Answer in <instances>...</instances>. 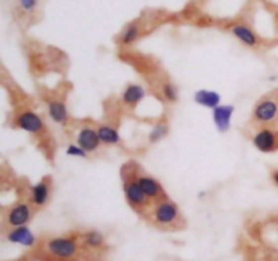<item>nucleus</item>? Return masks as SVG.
<instances>
[{"mask_svg":"<svg viewBox=\"0 0 278 261\" xmlns=\"http://www.w3.org/2000/svg\"><path fill=\"white\" fill-rule=\"evenodd\" d=\"M76 144L87 153H94L100 148L102 142L98 136V130L91 126H82L76 134Z\"/></svg>","mask_w":278,"mask_h":261,"instance_id":"obj_10","label":"nucleus"},{"mask_svg":"<svg viewBox=\"0 0 278 261\" xmlns=\"http://www.w3.org/2000/svg\"><path fill=\"white\" fill-rule=\"evenodd\" d=\"M46 251L57 259H72L78 253V242L71 237H53L47 240Z\"/></svg>","mask_w":278,"mask_h":261,"instance_id":"obj_5","label":"nucleus"},{"mask_svg":"<svg viewBox=\"0 0 278 261\" xmlns=\"http://www.w3.org/2000/svg\"><path fill=\"white\" fill-rule=\"evenodd\" d=\"M272 180H273V183L278 187V169H274L273 172H272Z\"/></svg>","mask_w":278,"mask_h":261,"instance_id":"obj_24","label":"nucleus"},{"mask_svg":"<svg viewBox=\"0 0 278 261\" xmlns=\"http://www.w3.org/2000/svg\"><path fill=\"white\" fill-rule=\"evenodd\" d=\"M195 100L198 102L199 105L202 106H208V107H217V103H219V95L215 94V92H209V91H201L198 94L195 95Z\"/></svg>","mask_w":278,"mask_h":261,"instance_id":"obj_19","label":"nucleus"},{"mask_svg":"<svg viewBox=\"0 0 278 261\" xmlns=\"http://www.w3.org/2000/svg\"><path fill=\"white\" fill-rule=\"evenodd\" d=\"M144 96H145V91H144L141 85H139V84H128L125 89L122 91V94H121V99L126 106H133L135 107L140 100L144 99Z\"/></svg>","mask_w":278,"mask_h":261,"instance_id":"obj_12","label":"nucleus"},{"mask_svg":"<svg viewBox=\"0 0 278 261\" xmlns=\"http://www.w3.org/2000/svg\"><path fill=\"white\" fill-rule=\"evenodd\" d=\"M122 179H124V195H125L126 202L132 209L142 213L144 210L149 207L151 200L148 199L147 195L142 191L141 186L139 184L136 169H133L131 164H129V171L124 169Z\"/></svg>","mask_w":278,"mask_h":261,"instance_id":"obj_1","label":"nucleus"},{"mask_svg":"<svg viewBox=\"0 0 278 261\" xmlns=\"http://www.w3.org/2000/svg\"><path fill=\"white\" fill-rule=\"evenodd\" d=\"M231 32L241 43H244L247 46L252 47L258 45L257 36L254 34V32H252L251 29H248V27L244 26V25H235V26H232Z\"/></svg>","mask_w":278,"mask_h":261,"instance_id":"obj_14","label":"nucleus"},{"mask_svg":"<svg viewBox=\"0 0 278 261\" xmlns=\"http://www.w3.org/2000/svg\"><path fill=\"white\" fill-rule=\"evenodd\" d=\"M83 244L91 249H98L105 244V237L96 230H91L83 234Z\"/></svg>","mask_w":278,"mask_h":261,"instance_id":"obj_17","label":"nucleus"},{"mask_svg":"<svg viewBox=\"0 0 278 261\" xmlns=\"http://www.w3.org/2000/svg\"><path fill=\"white\" fill-rule=\"evenodd\" d=\"M47 115L56 123H65L69 118L67 106L63 100H50L47 103Z\"/></svg>","mask_w":278,"mask_h":261,"instance_id":"obj_13","label":"nucleus"},{"mask_svg":"<svg viewBox=\"0 0 278 261\" xmlns=\"http://www.w3.org/2000/svg\"><path fill=\"white\" fill-rule=\"evenodd\" d=\"M52 195V182L47 178L40 180L37 184L30 186L27 189V202L32 204L34 209L45 207Z\"/></svg>","mask_w":278,"mask_h":261,"instance_id":"obj_7","label":"nucleus"},{"mask_svg":"<svg viewBox=\"0 0 278 261\" xmlns=\"http://www.w3.org/2000/svg\"><path fill=\"white\" fill-rule=\"evenodd\" d=\"M96 130H98V136H99L100 142L103 145H118L121 142L120 133L113 126L100 125L98 126Z\"/></svg>","mask_w":278,"mask_h":261,"instance_id":"obj_15","label":"nucleus"},{"mask_svg":"<svg viewBox=\"0 0 278 261\" xmlns=\"http://www.w3.org/2000/svg\"><path fill=\"white\" fill-rule=\"evenodd\" d=\"M5 238L11 244H16V245H21L23 248H33L37 242L34 233L27 226L10 229L5 234Z\"/></svg>","mask_w":278,"mask_h":261,"instance_id":"obj_11","label":"nucleus"},{"mask_svg":"<svg viewBox=\"0 0 278 261\" xmlns=\"http://www.w3.org/2000/svg\"><path fill=\"white\" fill-rule=\"evenodd\" d=\"M14 126L30 134H40L45 130V123L42 118L33 110L19 111L14 116Z\"/></svg>","mask_w":278,"mask_h":261,"instance_id":"obj_6","label":"nucleus"},{"mask_svg":"<svg viewBox=\"0 0 278 261\" xmlns=\"http://www.w3.org/2000/svg\"><path fill=\"white\" fill-rule=\"evenodd\" d=\"M252 144L258 150L263 153H272V151L278 150V130L270 129V127L259 129L252 137Z\"/></svg>","mask_w":278,"mask_h":261,"instance_id":"obj_9","label":"nucleus"},{"mask_svg":"<svg viewBox=\"0 0 278 261\" xmlns=\"http://www.w3.org/2000/svg\"><path fill=\"white\" fill-rule=\"evenodd\" d=\"M151 214H152L153 224H158L160 227H174L175 224H179L182 222L181 210L173 200H170L168 198L155 203V207Z\"/></svg>","mask_w":278,"mask_h":261,"instance_id":"obj_2","label":"nucleus"},{"mask_svg":"<svg viewBox=\"0 0 278 261\" xmlns=\"http://www.w3.org/2000/svg\"><path fill=\"white\" fill-rule=\"evenodd\" d=\"M167 130H168V126L167 123H164V122H160L158 125L155 126L151 131V134H149V141H159V140H162L163 137L167 134Z\"/></svg>","mask_w":278,"mask_h":261,"instance_id":"obj_20","label":"nucleus"},{"mask_svg":"<svg viewBox=\"0 0 278 261\" xmlns=\"http://www.w3.org/2000/svg\"><path fill=\"white\" fill-rule=\"evenodd\" d=\"M162 94H163V96H164V99L168 100V102H177V99H178V92H177V88H175L171 83L163 84Z\"/></svg>","mask_w":278,"mask_h":261,"instance_id":"obj_21","label":"nucleus"},{"mask_svg":"<svg viewBox=\"0 0 278 261\" xmlns=\"http://www.w3.org/2000/svg\"><path fill=\"white\" fill-rule=\"evenodd\" d=\"M33 215H34V207L27 200H22L7 209L4 213V222L10 229L21 227V226H26L32 221Z\"/></svg>","mask_w":278,"mask_h":261,"instance_id":"obj_3","label":"nucleus"},{"mask_svg":"<svg viewBox=\"0 0 278 261\" xmlns=\"http://www.w3.org/2000/svg\"><path fill=\"white\" fill-rule=\"evenodd\" d=\"M139 36H140V27H139V25H136V23H132V25H129V26L126 27L125 30H124V33L121 34V43L125 45V46L132 45V43L136 42Z\"/></svg>","mask_w":278,"mask_h":261,"instance_id":"obj_18","label":"nucleus"},{"mask_svg":"<svg viewBox=\"0 0 278 261\" xmlns=\"http://www.w3.org/2000/svg\"><path fill=\"white\" fill-rule=\"evenodd\" d=\"M252 119L259 125H272L278 119V100L276 98H263L259 100L254 112Z\"/></svg>","mask_w":278,"mask_h":261,"instance_id":"obj_4","label":"nucleus"},{"mask_svg":"<svg viewBox=\"0 0 278 261\" xmlns=\"http://www.w3.org/2000/svg\"><path fill=\"white\" fill-rule=\"evenodd\" d=\"M232 111H233V109H232L231 106L230 107L221 106V107H216L215 109V122L220 130H227L228 129Z\"/></svg>","mask_w":278,"mask_h":261,"instance_id":"obj_16","label":"nucleus"},{"mask_svg":"<svg viewBox=\"0 0 278 261\" xmlns=\"http://www.w3.org/2000/svg\"><path fill=\"white\" fill-rule=\"evenodd\" d=\"M136 176L137 180H139V184L141 186L142 191L147 195L149 200H153L155 203H158V202H160L163 199L167 198L160 183H159L156 179L152 178L151 175L142 172L140 169H136Z\"/></svg>","mask_w":278,"mask_h":261,"instance_id":"obj_8","label":"nucleus"},{"mask_svg":"<svg viewBox=\"0 0 278 261\" xmlns=\"http://www.w3.org/2000/svg\"><path fill=\"white\" fill-rule=\"evenodd\" d=\"M67 154L72 157H80V158H86V157L89 156V153L86 150H83L78 144H71V145L67 148Z\"/></svg>","mask_w":278,"mask_h":261,"instance_id":"obj_22","label":"nucleus"},{"mask_svg":"<svg viewBox=\"0 0 278 261\" xmlns=\"http://www.w3.org/2000/svg\"><path fill=\"white\" fill-rule=\"evenodd\" d=\"M38 0H19V7L25 12H33L37 8Z\"/></svg>","mask_w":278,"mask_h":261,"instance_id":"obj_23","label":"nucleus"}]
</instances>
